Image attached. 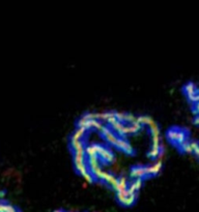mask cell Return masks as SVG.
<instances>
[{
    "label": "cell",
    "mask_w": 199,
    "mask_h": 212,
    "mask_svg": "<svg viewBox=\"0 0 199 212\" xmlns=\"http://www.w3.org/2000/svg\"><path fill=\"white\" fill-rule=\"evenodd\" d=\"M131 177L133 179H138V178H141L142 179L143 177L146 176V172L144 167H135L131 170Z\"/></svg>",
    "instance_id": "cell-1"
},
{
    "label": "cell",
    "mask_w": 199,
    "mask_h": 212,
    "mask_svg": "<svg viewBox=\"0 0 199 212\" xmlns=\"http://www.w3.org/2000/svg\"><path fill=\"white\" fill-rule=\"evenodd\" d=\"M99 156H100V158L105 159V160H107V162H112L114 159L113 152L106 147L101 148V150H100V152H99Z\"/></svg>",
    "instance_id": "cell-2"
},
{
    "label": "cell",
    "mask_w": 199,
    "mask_h": 212,
    "mask_svg": "<svg viewBox=\"0 0 199 212\" xmlns=\"http://www.w3.org/2000/svg\"><path fill=\"white\" fill-rule=\"evenodd\" d=\"M104 137H105V139H106L108 142H109L110 144H113V145L116 143L117 139H118V136H117L113 131H111L110 128L108 129V131L104 134Z\"/></svg>",
    "instance_id": "cell-3"
},
{
    "label": "cell",
    "mask_w": 199,
    "mask_h": 212,
    "mask_svg": "<svg viewBox=\"0 0 199 212\" xmlns=\"http://www.w3.org/2000/svg\"><path fill=\"white\" fill-rule=\"evenodd\" d=\"M197 90H198L197 86H196L194 83H191V82L187 83L185 86H184V92H185V94L187 96L191 95V94H193V93H195Z\"/></svg>",
    "instance_id": "cell-4"
},
{
    "label": "cell",
    "mask_w": 199,
    "mask_h": 212,
    "mask_svg": "<svg viewBox=\"0 0 199 212\" xmlns=\"http://www.w3.org/2000/svg\"><path fill=\"white\" fill-rule=\"evenodd\" d=\"M179 131V127H171L170 129H168L167 132V138L169 139L171 142H174L176 139V136H177V132Z\"/></svg>",
    "instance_id": "cell-5"
},
{
    "label": "cell",
    "mask_w": 199,
    "mask_h": 212,
    "mask_svg": "<svg viewBox=\"0 0 199 212\" xmlns=\"http://www.w3.org/2000/svg\"><path fill=\"white\" fill-rule=\"evenodd\" d=\"M179 147L180 148V150L184 151V152H187V153H191V152H193V149H192L191 142H190V140L185 141L182 145H179Z\"/></svg>",
    "instance_id": "cell-6"
},
{
    "label": "cell",
    "mask_w": 199,
    "mask_h": 212,
    "mask_svg": "<svg viewBox=\"0 0 199 212\" xmlns=\"http://www.w3.org/2000/svg\"><path fill=\"white\" fill-rule=\"evenodd\" d=\"M187 98H188V101L190 102H192L193 105L196 104V102H199V89L195 93H193V94L188 95L187 96Z\"/></svg>",
    "instance_id": "cell-7"
},
{
    "label": "cell",
    "mask_w": 199,
    "mask_h": 212,
    "mask_svg": "<svg viewBox=\"0 0 199 212\" xmlns=\"http://www.w3.org/2000/svg\"><path fill=\"white\" fill-rule=\"evenodd\" d=\"M149 129H150L152 137H160V128H159L158 124H156V125L149 127Z\"/></svg>",
    "instance_id": "cell-8"
},
{
    "label": "cell",
    "mask_w": 199,
    "mask_h": 212,
    "mask_svg": "<svg viewBox=\"0 0 199 212\" xmlns=\"http://www.w3.org/2000/svg\"><path fill=\"white\" fill-rule=\"evenodd\" d=\"M126 143V141L125 140V139L118 137V139H117V141H116V143L114 144V146L117 147V148H118V149H122Z\"/></svg>",
    "instance_id": "cell-9"
},
{
    "label": "cell",
    "mask_w": 199,
    "mask_h": 212,
    "mask_svg": "<svg viewBox=\"0 0 199 212\" xmlns=\"http://www.w3.org/2000/svg\"><path fill=\"white\" fill-rule=\"evenodd\" d=\"M82 176H83L84 179L87 181V182H92V181L95 179V176H93V175L91 174V172H90V170H89L88 172H86L85 174H83Z\"/></svg>",
    "instance_id": "cell-10"
},
{
    "label": "cell",
    "mask_w": 199,
    "mask_h": 212,
    "mask_svg": "<svg viewBox=\"0 0 199 212\" xmlns=\"http://www.w3.org/2000/svg\"><path fill=\"white\" fill-rule=\"evenodd\" d=\"M122 150L125 151L126 153H128V154H130V153H132V152H133V148H132V146H131V144H130L128 141H126V143L125 144V146H123Z\"/></svg>",
    "instance_id": "cell-11"
},
{
    "label": "cell",
    "mask_w": 199,
    "mask_h": 212,
    "mask_svg": "<svg viewBox=\"0 0 199 212\" xmlns=\"http://www.w3.org/2000/svg\"><path fill=\"white\" fill-rule=\"evenodd\" d=\"M131 183L133 184V185L136 186L138 189H139L140 186L142 185V179H141V178H138V179H133V181Z\"/></svg>",
    "instance_id": "cell-12"
},
{
    "label": "cell",
    "mask_w": 199,
    "mask_h": 212,
    "mask_svg": "<svg viewBox=\"0 0 199 212\" xmlns=\"http://www.w3.org/2000/svg\"><path fill=\"white\" fill-rule=\"evenodd\" d=\"M192 110H193V113H194L195 115L199 114V102H196V104H194V105H193V108H192Z\"/></svg>",
    "instance_id": "cell-13"
},
{
    "label": "cell",
    "mask_w": 199,
    "mask_h": 212,
    "mask_svg": "<svg viewBox=\"0 0 199 212\" xmlns=\"http://www.w3.org/2000/svg\"><path fill=\"white\" fill-rule=\"evenodd\" d=\"M193 122H194V124H196V125H199V114L195 115L194 119H193Z\"/></svg>",
    "instance_id": "cell-14"
},
{
    "label": "cell",
    "mask_w": 199,
    "mask_h": 212,
    "mask_svg": "<svg viewBox=\"0 0 199 212\" xmlns=\"http://www.w3.org/2000/svg\"><path fill=\"white\" fill-rule=\"evenodd\" d=\"M193 153H194V154H195V155H196V156H197V157H198V158H199V147H198V148H197V149H196V150H195V151H194V152H193Z\"/></svg>",
    "instance_id": "cell-15"
}]
</instances>
